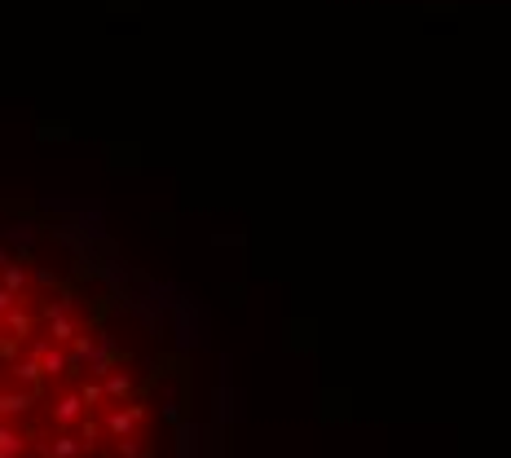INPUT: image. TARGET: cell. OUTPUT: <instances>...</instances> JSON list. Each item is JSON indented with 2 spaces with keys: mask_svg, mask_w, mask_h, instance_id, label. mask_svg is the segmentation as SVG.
Returning <instances> with one entry per match:
<instances>
[{
  "mask_svg": "<svg viewBox=\"0 0 511 458\" xmlns=\"http://www.w3.org/2000/svg\"><path fill=\"white\" fill-rule=\"evenodd\" d=\"M5 326H9V340L27 344V335L35 331V317H31L27 309H9V313H5Z\"/></svg>",
  "mask_w": 511,
  "mask_h": 458,
  "instance_id": "1",
  "label": "cell"
},
{
  "mask_svg": "<svg viewBox=\"0 0 511 458\" xmlns=\"http://www.w3.org/2000/svg\"><path fill=\"white\" fill-rule=\"evenodd\" d=\"M45 335H49L53 344H75V340H79V326L62 313V317H49V331H45Z\"/></svg>",
  "mask_w": 511,
  "mask_h": 458,
  "instance_id": "2",
  "label": "cell"
},
{
  "mask_svg": "<svg viewBox=\"0 0 511 458\" xmlns=\"http://www.w3.org/2000/svg\"><path fill=\"white\" fill-rule=\"evenodd\" d=\"M27 287V269L23 265H5V291H23Z\"/></svg>",
  "mask_w": 511,
  "mask_h": 458,
  "instance_id": "3",
  "label": "cell"
},
{
  "mask_svg": "<svg viewBox=\"0 0 511 458\" xmlns=\"http://www.w3.org/2000/svg\"><path fill=\"white\" fill-rule=\"evenodd\" d=\"M13 300H18L13 291H0V313H9V309H13Z\"/></svg>",
  "mask_w": 511,
  "mask_h": 458,
  "instance_id": "4",
  "label": "cell"
}]
</instances>
